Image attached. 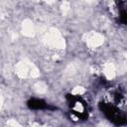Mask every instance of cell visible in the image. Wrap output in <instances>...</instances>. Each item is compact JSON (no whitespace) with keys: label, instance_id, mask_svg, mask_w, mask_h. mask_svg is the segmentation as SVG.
<instances>
[{"label":"cell","instance_id":"6da1fadb","mask_svg":"<svg viewBox=\"0 0 127 127\" xmlns=\"http://www.w3.org/2000/svg\"><path fill=\"white\" fill-rule=\"evenodd\" d=\"M68 102L72 116H75L77 119H84L87 117V106L84 100L80 97L70 95L68 96Z\"/></svg>","mask_w":127,"mask_h":127},{"label":"cell","instance_id":"7a4b0ae2","mask_svg":"<svg viewBox=\"0 0 127 127\" xmlns=\"http://www.w3.org/2000/svg\"><path fill=\"white\" fill-rule=\"evenodd\" d=\"M29 106L34 109H40V108H44L46 106V103L40 99H32L29 101Z\"/></svg>","mask_w":127,"mask_h":127}]
</instances>
